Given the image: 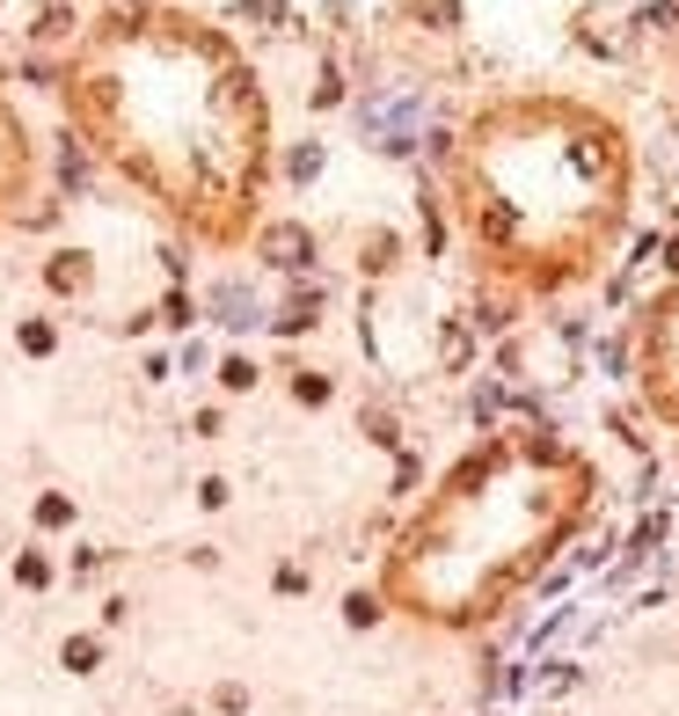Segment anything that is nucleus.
I'll return each mask as SVG.
<instances>
[{
	"label": "nucleus",
	"mask_w": 679,
	"mask_h": 716,
	"mask_svg": "<svg viewBox=\"0 0 679 716\" xmlns=\"http://www.w3.org/2000/svg\"><path fill=\"white\" fill-rule=\"evenodd\" d=\"M635 388L651 402V417L679 432V278L657 286L635 315Z\"/></svg>",
	"instance_id": "20e7f679"
},
{
	"label": "nucleus",
	"mask_w": 679,
	"mask_h": 716,
	"mask_svg": "<svg viewBox=\"0 0 679 716\" xmlns=\"http://www.w3.org/2000/svg\"><path fill=\"white\" fill-rule=\"evenodd\" d=\"M45 191V154H37V132L23 124V110L0 88V227L29 220V205Z\"/></svg>",
	"instance_id": "39448f33"
},
{
	"label": "nucleus",
	"mask_w": 679,
	"mask_h": 716,
	"mask_svg": "<svg viewBox=\"0 0 679 716\" xmlns=\"http://www.w3.org/2000/svg\"><path fill=\"white\" fill-rule=\"evenodd\" d=\"M66 519H73L66 497H37V526H66Z\"/></svg>",
	"instance_id": "1a4fd4ad"
},
{
	"label": "nucleus",
	"mask_w": 679,
	"mask_h": 716,
	"mask_svg": "<svg viewBox=\"0 0 679 716\" xmlns=\"http://www.w3.org/2000/svg\"><path fill=\"white\" fill-rule=\"evenodd\" d=\"M15 578H23L29 593H45V585H51V556H45V548H23V556H15Z\"/></svg>",
	"instance_id": "423d86ee"
},
{
	"label": "nucleus",
	"mask_w": 679,
	"mask_h": 716,
	"mask_svg": "<svg viewBox=\"0 0 679 716\" xmlns=\"http://www.w3.org/2000/svg\"><path fill=\"white\" fill-rule=\"evenodd\" d=\"M599 512V461L548 424H497L446 461L380 548V607L438 636H475Z\"/></svg>",
	"instance_id": "7ed1b4c3"
},
{
	"label": "nucleus",
	"mask_w": 679,
	"mask_h": 716,
	"mask_svg": "<svg viewBox=\"0 0 679 716\" xmlns=\"http://www.w3.org/2000/svg\"><path fill=\"white\" fill-rule=\"evenodd\" d=\"M219 380H227V388H248V380H256V366H248V359H227V366H219Z\"/></svg>",
	"instance_id": "9d476101"
},
{
	"label": "nucleus",
	"mask_w": 679,
	"mask_h": 716,
	"mask_svg": "<svg viewBox=\"0 0 679 716\" xmlns=\"http://www.w3.org/2000/svg\"><path fill=\"white\" fill-rule=\"evenodd\" d=\"M59 110L81 147L175 234L234 256L278 183V110L242 37L183 0L110 8L59 59Z\"/></svg>",
	"instance_id": "f257e3e1"
},
{
	"label": "nucleus",
	"mask_w": 679,
	"mask_h": 716,
	"mask_svg": "<svg viewBox=\"0 0 679 716\" xmlns=\"http://www.w3.org/2000/svg\"><path fill=\"white\" fill-rule=\"evenodd\" d=\"M51 344H59V329H51V321H37V315H29V321H23V351H29V359H45Z\"/></svg>",
	"instance_id": "6e6552de"
},
{
	"label": "nucleus",
	"mask_w": 679,
	"mask_h": 716,
	"mask_svg": "<svg viewBox=\"0 0 679 716\" xmlns=\"http://www.w3.org/2000/svg\"><path fill=\"white\" fill-rule=\"evenodd\" d=\"M446 213L475 278L505 300H562L614 264L635 220V139L599 96L511 88L446 139Z\"/></svg>",
	"instance_id": "f03ea898"
},
{
	"label": "nucleus",
	"mask_w": 679,
	"mask_h": 716,
	"mask_svg": "<svg viewBox=\"0 0 679 716\" xmlns=\"http://www.w3.org/2000/svg\"><path fill=\"white\" fill-rule=\"evenodd\" d=\"M102 666V636H66V672H96Z\"/></svg>",
	"instance_id": "0eeeda50"
}]
</instances>
